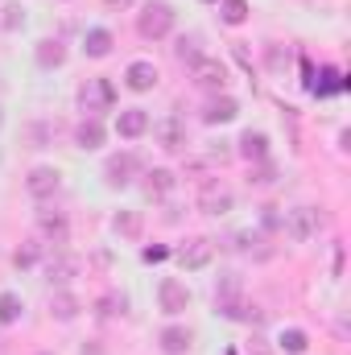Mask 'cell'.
Segmentation results:
<instances>
[{"label": "cell", "mask_w": 351, "mask_h": 355, "mask_svg": "<svg viewBox=\"0 0 351 355\" xmlns=\"http://www.w3.org/2000/svg\"><path fill=\"white\" fill-rule=\"evenodd\" d=\"M174 4H166V0H149L145 8H141V17H137V33L145 37V42H162V37H170L174 33Z\"/></svg>", "instance_id": "cell-1"}, {"label": "cell", "mask_w": 351, "mask_h": 355, "mask_svg": "<svg viewBox=\"0 0 351 355\" xmlns=\"http://www.w3.org/2000/svg\"><path fill=\"white\" fill-rule=\"evenodd\" d=\"M79 107H83L87 116L112 112V107H116V87H112V79H87V83L79 87Z\"/></svg>", "instance_id": "cell-2"}, {"label": "cell", "mask_w": 351, "mask_h": 355, "mask_svg": "<svg viewBox=\"0 0 351 355\" xmlns=\"http://www.w3.org/2000/svg\"><path fill=\"white\" fill-rule=\"evenodd\" d=\"M232 207H236L232 186H223L219 178H207L203 190H198V211H203V215H228Z\"/></svg>", "instance_id": "cell-3"}, {"label": "cell", "mask_w": 351, "mask_h": 355, "mask_svg": "<svg viewBox=\"0 0 351 355\" xmlns=\"http://www.w3.org/2000/svg\"><path fill=\"white\" fill-rule=\"evenodd\" d=\"M190 75H194V87L198 91H211V95H223V87H228V67L219 62V58H198L194 67H190Z\"/></svg>", "instance_id": "cell-4"}, {"label": "cell", "mask_w": 351, "mask_h": 355, "mask_svg": "<svg viewBox=\"0 0 351 355\" xmlns=\"http://www.w3.org/2000/svg\"><path fill=\"white\" fill-rule=\"evenodd\" d=\"M137 170H141V157H137V153H128V149H124V153H112V157L103 162V182H108L112 190H124V186L137 178Z\"/></svg>", "instance_id": "cell-5"}, {"label": "cell", "mask_w": 351, "mask_h": 355, "mask_svg": "<svg viewBox=\"0 0 351 355\" xmlns=\"http://www.w3.org/2000/svg\"><path fill=\"white\" fill-rule=\"evenodd\" d=\"M285 232H289V240H310L314 232H318V211L314 207H293V211H285Z\"/></svg>", "instance_id": "cell-6"}, {"label": "cell", "mask_w": 351, "mask_h": 355, "mask_svg": "<svg viewBox=\"0 0 351 355\" xmlns=\"http://www.w3.org/2000/svg\"><path fill=\"white\" fill-rule=\"evenodd\" d=\"M149 128H153V141H157L162 149H170V153L186 149V124H182L178 116H162V120L149 124Z\"/></svg>", "instance_id": "cell-7"}, {"label": "cell", "mask_w": 351, "mask_h": 355, "mask_svg": "<svg viewBox=\"0 0 351 355\" xmlns=\"http://www.w3.org/2000/svg\"><path fill=\"white\" fill-rule=\"evenodd\" d=\"M58 186H62V174L54 166H33L29 178H25V190L33 198H50V194H58Z\"/></svg>", "instance_id": "cell-8"}, {"label": "cell", "mask_w": 351, "mask_h": 355, "mask_svg": "<svg viewBox=\"0 0 351 355\" xmlns=\"http://www.w3.org/2000/svg\"><path fill=\"white\" fill-rule=\"evenodd\" d=\"M157 302H162L166 314H182V310L190 306V289H186L178 277H166V281L157 285Z\"/></svg>", "instance_id": "cell-9"}, {"label": "cell", "mask_w": 351, "mask_h": 355, "mask_svg": "<svg viewBox=\"0 0 351 355\" xmlns=\"http://www.w3.org/2000/svg\"><path fill=\"white\" fill-rule=\"evenodd\" d=\"M149 124H153V120H149V112H145V107H124V112L116 116V132H120L124 141L145 137V132H149Z\"/></svg>", "instance_id": "cell-10"}, {"label": "cell", "mask_w": 351, "mask_h": 355, "mask_svg": "<svg viewBox=\"0 0 351 355\" xmlns=\"http://www.w3.org/2000/svg\"><path fill=\"white\" fill-rule=\"evenodd\" d=\"M37 232L50 240V244H67L71 240V223L62 211H37Z\"/></svg>", "instance_id": "cell-11"}, {"label": "cell", "mask_w": 351, "mask_h": 355, "mask_svg": "<svg viewBox=\"0 0 351 355\" xmlns=\"http://www.w3.org/2000/svg\"><path fill=\"white\" fill-rule=\"evenodd\" d=\"M215 310H219L223 318H232V322H261V310L248 306L244 293H236V297H215Z\"/></svg>", "instance_id": "cell-12"}, {"label": "cell", "mask_w": 351, "mask_h": 355, "mask_svg": "<svg viewBox=\"0 0 351 355\" xmlns=\"http://www.w3.org/2000/svg\"><path fill=\"white\" fill-rule=\"evenodd\" d=\"M240 116V103L223 91V95H211V103L203 107V120L207 124H228V120H236Z\"/></svg>", "instance_id": "cell-13"}, {"label": "cell", "mask_w": 351, "mask_h": 355, "mask_svg": "<svg viewBox=\"0 0 351 355\" xmlns=\"http://www.w3.org/2000/svg\"><path fill=\"white\" fill-rule=\"evenodd\" d=\"M124 83H128V91H153L157 87V67L145 62V58H137V62H128Z\"/></svg>", "instance_id": "cell-14"}, {"label": "cell", "mask_w": 351, "mask_h": 355, "mask_svg": "<svg viewBox=\"0 0 351 355\" xmlns=\"http://www.w3.org/2000/svg\"><path fill=\"white\" fill-rule=\"evenodd\" d=\"M211 240H190L186 248H178V265L182 268H207L211 265Z\"/></svg>", "instance_id": "cell-15"}, {"label": "cell", "mask_w": 351, "mask_h": 355, "mask_svg": "<svg viewBox=\"0 0 351 355\" xmlns=\"http://www.w3.org/2000/svg\"><path fill=\"white\" fill-rule=\"evenodd\" d=\"M75 272H79V261H75V257H67V252H58V257H50V261H46V281H50V285H58V289H62Z\"/></svg>", "instance_id": "cell-16"}, {"label": "cell", "mask_w": 351, "mask_h": 355, "mask_svg": "<svg viewBox=\"0 0 351 355\" xmlns=\"http://www.w3.org/2000/svg\"><path fill=\"white\" fill-rule=\"evenodd\" d=\"M157 343H162V352L166 355H182V352H190L194 331H190V327H166V331L157 335Z\"/></svg>", "instance_id": "cell-17"}, {"label": "cell", "mask_w": 351, "mask_h": 355, "mask_svg": "<svg viewBox=\"0 0 351 355\" xmlns=\"http://www.w3.org/2000/svg\"><path fill=\"white\" fill-rule=\"evenodd\" d=\"M33 58H37V67H42V71H54V67H62V62H67V46H62L58 37H46V42H37Z\"/></svg>", "instance_id": "cell-18"}, {"label": "cell", "mask_w": 351, "mask_h": 355, "mask_svg": "<svg viewBox=\"0 0 351 355\" xmlns=\"http://www.w3.org/2000/svg\"><path fill=\"white\" fill-rule=\"evenodd\" d=\"M112 46H116V37H112V29H103V25H95V29L83 33V50H87V58H108Z\"/></svg>", "instance_id": "cell-19"}, {"label": "cell", "mask_w": 351, "mask_h": 355, "mask_svg": "<svg viewBox=\"0 0 351 355\" xmlns=\"http://www.w3.org/2000/svg\"><path fill=\"white\" fill-rule=\"evenodd\" d=\"M141 186H145V198H166V194L178 186V178H174V170H162V166H157V170L145 174Z\"/></svg>", "instance_id": "cell-20"}, {"label": "cell", "mask_w": 351, "mask_h": 355, "mask_svg": "<svg viewBox=\"0 0 351 355\" xmlns=\"http://www.w3.org/2000/svg\"><path fill=\"white\" fill-rule=\"evenodd\" d=\"M79 297L75 293H67V289H54V297H50V314L58 318V322H71V318H79Z\"/></svg>", "instance_id": "cell-21"}, {"label": "cell", "mask_w": 351, "mask_h": 355, "mask_svg": "<svg viewBox=\"0 0 351 355\" xmlns=\"http://www.w3.org/2000/svg\"><path fill=\"white\" fill-rule=\"evenodd\" d=\"M103 137H108V132H103V124H99L95 116H87V120L75 128V145H79V149H99Z\"/></svg>", "instance_id": "cell-22"}, {"label": "cell", "mask_w": 351, "mask_h": 355, "mask_svg": "<svg viewBox=\"0 0 351 355\" xmlns=\"http://www.w3.org/2000/svg\"><path fill=\"white\" fill-rule=\"evenodd\" d=\"M174 58L186 62V67H194V62L203 58V37H198V33H182L174 42Z\"/></svg>", "instance_id": "cell-23"}, {"label": "cell", "mask_w": 351, "mask_h": 355, "mask_svg": "<svg viewBox=\"0 0 351 355\" xmlns=\"http://www.w3.org/2000/svg\"><path fill=\"white\" fill-rule=\"evenodd\" d=\"M240 157H248V162H264V157H268V137L248 128V132L240 137Z\"/></svg>", "instance_id": "cell-24"}, {"label": "cell", "mask_w": 351, "mask_h": 355, "mask_svg": "<svg viewBox=\"0 0 351 355\" xmlns=\"http://www.w3.org/2000/svg\"><path fill=\"white\" fill-rule=\"evenodd\" d=\"M112 227H116V236H124V240H141V227H145V219H141L137 211H120V215L112 219Z\"/></svg>", "instance_id": "cell-25"}, {"label": "cell", "mask_w": 351, "mask_h": 355, "mask_svg": "<svg viewBox=\"0 0 351 355\" xmlns=\"http://www.w3.org/2000/svg\"><path fill=\"white\" fill-rule=\"evenodd\" d=\"M95 310H99V318H116V314H124V310H128V297L112 289V293H103V297L95 302Z\"/></svg>", "instance_id": "cell-26"}, {"label": "cell", "mask_w": 351, "mask_h": 355, "mask_svg": "<svg viewBox=\"0 0 351 355\" xmlns=\"http://www.w3.org/2000/svg\"><path fill=\"white\" fill-rule=\"evenodd\" d=\"M21 310H25V302H21L17 293H0V327L21 322Z\"/></svg>", "instance_id": "cell-27"}, {"label": "cell", "mask_w": 351, "mask_h": 355, "mask_svg": "<svg viewBox=\"0 0 351 355\" xmlns=\"http://www.w3.org/2000/svg\"><path fill=\"white\" fill-rule=\"evenodd\" d=\"M219 17H223V25H244L248 21V0H219Z\"/></svg>", "instance_id": "cell-28"}, {"label": "cell", "mask_w": 351, "mask_h": 355, "mask_svg": "<svg viewBox=\"0 0 351 355\" xmlns=\"http://www.w3.org/2000/svg\"><path fill=\"white\" fill-rule=\"evenodd\" d=\"M277 347L289 355H302L310 347V339H306V331H298V327H289V331H281V339H277Z\"/></svg>", "instance_id": "cell-29"}, {"label": "cell", "mask_w": 351, "mask_h": 355, "mask_svg": "<svg viewBox=\"0 0 351 355\" xmlns=\"http://www.w3.org/2000/svg\"><path fill=\"white\" fill-rule=\"evenodd\" d=\"M248 182H252V186H268V182H277V166H273L268 157H264V162H252Z\"/></svg>", "instance_id": "cell-30"}, {"label": "cell", "mask_w": 351, "mask_h": 355, "mask_svg": "<svg viewBox=\"0 0 351 355\" xmlns=\"http://www.w3.org/2000/svg\"><path fill=\"white\" fill-rule=\"evenodd\" d=\"M318 79H323V83H310V91H314V95H335V91H343V79H339V71H331V67H327Z\"/></svg>", "instance_id": "cell-31"}, {"label": "cell", "mask_w": 351, "mask_h": 355, "mask_svg": "<svg viewBox=\"0 0 351 355\" xmlns=\"http://www.w3.org/2000/svg\"><path fill=\"white\" fill-rule=\"evenodd\" d=\"M0 25H4L8 33H17V29L25 25V8H21V4H8V8H4V17H0Z\"/></svg>", "instance_id": "cell-32"}, {"label": "cell", "mask_w": 351, "mask_h": 355, "mask_svg": "<svg viewBox=\"0 0 351 355\" xmlns=\"http://www.w3.org/2000/svg\"><path fill=\"white\" fill-rule=\"evenodd\" d=\"M236 293H240V277L236 272H223L219 285H215V297H236Z\"/></svg>", "instance_id": "cell-33"}, {"label": "cell", "mask_w": 351, "mask_h": 355, "mask_svg": "<svg viewBox=\"0 0 351 355\" xmlns=\"http://www.w3.org/2000/svg\"><path fill=\"white\" fill-rule=\"evenodd\" d=\"M12 261H17V268H29L33 261H37V248H33V244H29V248H17V257H12Z\"/></svg>", "instance_id": "cell-34"}, {"label": "cell", "mask_w": 351, "mask_h": 355, "mask_svg": "<svg viewBox=\"0 0 351 355\" xmlns=\"http://www.w3.org/2000/svg\"><path fill=\"white\" fill-rule=\"evenodd\" d=\"M268 67H273V71H281V67H285V54H281V46H268Z\"/></svg>", "instance_id": "cell-35"}, {"label": "cell", "mask_w": 351, "mask_h": 355, "mask_svg": "<svg viewBox=\"0 0 351 355\" xmlns=\"http://www.w3.org/2000/svg\"><path fill=\"white\" fill-rule=\"evenodd\" d=\"M141 257H145V261H149V265H153V261H166V257H170V252H166V248H145V252H141Z\"/></svg>", "instance_id": "cell-36"}, {"label": "cell", "mask_w": 351, "mask_h": 355, "mask_svg": "<svg viewBox=\"0 0 351 355\" xmlns=\"http://www.w3.org/2000/svg\"><path fill=\"white\" fill-rule=\"evenodd\" d=\"M248 355H273V352H268L264 339H252V343H248Z\"/></svg>", "instance_id": "cell-37"}, {"label": "cell", "mask_w": 351, "mask_h": 355, "mask_svg": "<svg viewBox=\"0 0 351 355\" xmlns=\"http://www.w3.org/2000/svg\"><path fill=\"white\" fill-rule=\"evenodd\" d=\"M83 355H103V352H99V347H83Z\"/></svg>", "instance_id": "cell-38"}, {"label": "cell", "mask_w": 351, "mask_h": 355, "mask_svg": "<svg viewBox=\"0 0 351 355\" xmlns=\"http://www.w3.org/2000/svg\"><path fill=\"white\" fill-rule=\"evenodd\" d=\"M108 4H120V8H124V4H132V0H108Z\"/></svg>", "instance_id": "cell-39"}, {"label": "cell", "mask_w": 351, "mask_h": 355, "mask_svg": "<svg viewBox=\"0 0 351 355\" xmlns=\"http://www.w3.org/2000/svg\"><path fill=\"white\" fill-rule=\"evenodd\" d=\"M203 4H219V0H203Z\"/></svg>", "instance_id": "cell-40"}, {"label": "cell", "mask_w": 351, "mask_h": 355, "mask_svg": "<svg viewBox=\"0 0 351 355\" xmlns=\"http://www.w3.org/2000/svg\"><path fill=\"white\" fill-rule=\"evenodd\" d=\"M37 355H54V352H37Z\"/></svg>", "instance_id": "cell-41"}, {"label": "cell", "mask_w": 351, "mask_h": 355, "mask_svg": "<svg viewBox=\"0 0 351 355\" xmlns=\"http://www.w3.org/2000/svg\"><path fill=\"white\" fill-rule=\"evenodd\" d=\"M0 124H4V112H0Z\"/></svg>", "instance_id": "cell-42"}]
</instances>
